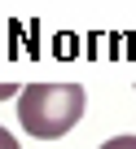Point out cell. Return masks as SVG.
<instances>
[{
	"label": "cell",
	"instance_id": "cell-1",
	"mask_svg": "<svg viewBox=\"0 0 136 149\" xmlns=\"http://www.w3.org/2000/svg\"><path fill=\"white\" fill-rule=\"evenodd\" d=\"M88 110V92L79 84H31L18 92V118L35 140L66 136Z\"/></svg>",
	"mask_w": 136,
	"mask_h": 149
},
{
	"label": "cell",
	"instance_id": "cell-2",
	"mask_svg": "<svg viewBox=\"0 0 136 149\" xmlns=\"http://www.w3.org/2000/svg\"><path fill=\"white\" fill-rule=\"evenodd\" d=\"M101 149H136V136H114V140H105Z\"/></svg>",
	"mask_w": 136,
	"mask_h": 149
},
{
	"label": "cell",
	"instance_id": "cell-3",
	"mask_svg": "<svg viewBox=\"0 0 136 149\" xmlns=\"http://www.w3.org/2000/svg\"><path fill=\"white\" fill-rule=\"evenodd\" d=\"M0 149H18V140H13V132H9V127H0Z\"/></svg>",
	"mask_w": 136,
	"mask_h": 149
},
{
	"label": "cell",
	"instance_id": "cell-4",
	"mask_svg": "<svg viewBox=\"0 0 136 149\" xmlns=\"http://www.w3.org/2000/svg\"><path fill=\"white\" fill-rule=\"evenodd\" d=\"M13 92H22V88H13V84H0V101H5V97H13Z\"/></svg>",
	"mask_w": 136,
	"mask_h": 149
}]
</instances>
